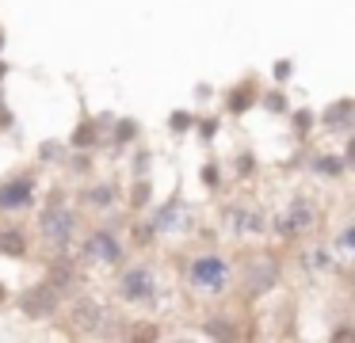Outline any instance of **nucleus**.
<instances>
[{"instance_id": "1", "label": "nucleus", "mask_w": 355, "mask_h": 343, "mask_svg": "<svg viewBox=\"0 0 355 343\" xmlns=\"http://www.w3.org/2000/svg\"><path fill=\"white\" fill-rule=\"evenodd\" d=\"M39 206V218H35V240L42 244L46 252H73L80 236V210L73 206L69 187L65 183H54V187L42 195Z\"/></svg>"}, {"instance_id": "2", "label": "nucleus", "mask_w": 355, "mask_h": 343, "mask_svg": "<svg viewBox=\"0 0 355 343\" xmlns=\"http://www.w3.org/2000/svg\"><path fill=\"white\" fill-rule=\"evenodd\" d=\"M126 218L130 213H107V221H100V225H92L85 236H77V244H73V256L80 259V267H119L130 259V248H126Z\"/></svg>"}, {"instance_id": "3", "label": "nucleus", "mask_w": 355, "mask_h": 343, "mask_svg": "<svg viewBox=\"0 0 355 343\" xmlns=\"http://www.w3.org/2000/svg\"><path fill=\"white\" fill-rule=\"evenodd\" d=\"M283 274H286V267L271 248L248 252L241 263H233V282H237V294L245 305H256L268 294H275V290L283 286Z\"/></svg>"}, {"instance_id": "4", "label": "nucleus", "mask_w": 355, "mask_h": 343, "mask_svg": "<svg viewBox=\"0 0 355 343\" xmlns=\"http://www.w3.org/2000/svg\"><path fill=\"white\" fill-rule=\"evenodd\" d=\"M184 282L199 297H225L233 290V259L210 244L184 259Z\"/></svg>"}, {"instance_id": "5", "label": "nucleus", "mask_w": 355, "mask_h": 343, "mask_svg": "<svg viewBox=\"0 0 355 343\" xmlns=\"http://www.w3.org/2000/svg\"><path fill=\"white\" fill-rule=\"evenodd\" d=\"M317 225H321V206H317V198L306 195V191H294V195L286 198L283 213L268 218V233H275L283 244L309 240V236L317 233Z\"/></svg>"}, {"instance_id": "6", "label": "nucleus", "mask_w": 355, "mask_h": 343, "mask_svg": "<svg viewBox=\"0 0 355 343\" xmlns=\"http://www.w3.org/2000/svg\"><path fill=\"white\" fill-rule=\"evenodd\" d=\"M115 286H111V294H115V301L130 305V309H153L157 297H161V286H157V271L149 259H126V263L115 267Z\"/></svg>"}, {"instance_id": "7", "label": "nucleus", "mask_w": 355, "mask_h": 343, "mask_svg": "<svg viewBox=\"0 0 355 343\" xmlns=\"http://www.w3.org/2000/svg\"><path fill=\"white\" fill-rule=\"evenodd\" d=\"M35 202H39V164H24L0 175V213L19 218L35 210Z\"/></svg>"}, {"instance_id": "8", "label": "nucleus", "mask_w": 355, "mask_h": 343, "mask_svg": "<svg viewBox=\"0 0 355 343\" xmlns=\"http://www.w3.org/2000/svg\"><path fill=\"white\" fill-rule=\"evenodd\" d=\"M62 305H65V297L58 294V290L50 286L46 279L31 282V286H24V290L16 294L19 317L31 320V324H46V320H58V317H62Z\"/></svg>"}, {"instance_id": "9", "label": "nucleus", "mask_w": 355, "mask_h": 343, "mask_svg": "<svg viewBox=\"0 0 355 343\" xmlns=\"http://www.w3.org/2000/svg\"><path fill=\"white\" fill-rule=\"evenodd\" d=\"M73 206L80 213H111L123 206V183L115 175H92V179H80Z\"/></svg>"}, {"instance_id": "10", "label": "nucleus", "mask_w": 355, "mask_h": 343, "mask_svg": "<svg viewBox=\"0 0 355 343\" xmlns=\"http://www.w3.org/2000/svg\"><path fill=\"white\" fill-rule=\"evenodd\" d=\"M222 229L233 240H241V236H268V210L256 202H241V198L222 202Z\"/></svg>"}, {"instance_id": "11", "label": "nucleus", "mask_w": 355, "mask_h": 343, "mask_svg": "<svg viewBox=\"0 0 355 343\" xmlns=\"http://www.w3.org/2000/svg\"><path fill=\"white\" fill-rule=\"evenodd\" d=\"M103 309H107V305H103L100 297L80 294V290L73 297H65L62 313H65V328H69V335L96 340V328H100V320H103Z\"/></svg>"}, {"instance_id": "12", "label": "nucleus", "mask_w": 355, "mask_h": 343, "mask_svg": "<svg viewBox=\"0 0 355 343\" xmlns=\"http://www.w3.org/2000/svg\"><path fill=\"white\" fill-rule=\"evenodd\" d=\"M42 279H46L62 297H73L77 290H85V267H80V259L73 256V252H46Z\"/></svg>"}, {"instance_id": "13", "label": "nucleus", "mask_w": 355, "mask_h": 343, "mask_svg": "<svg viewBox=\"0 0 355 343\" xmlns=\"http://www.w3.org/2000/svg\"><path fill=\"white\" fill-rule=\"evenodd\" d=\"M260 73H252L248 69L245 76H237L233 84H225L222 88V118H245L248 111H256V103H260Z\"/></svg>"}, {"instance_id": "14", "label": "nucleus", "mask_w": 355, "mask_h": 343, "mask_svg": "<svg viewBox=\"0 0 355 343\" xmlns=\"http://www.w3.org/2000/svg\"><path fill=\"white\" fill-rule=\"evenodd\" d=\"M111 118H115L111 111H100V114H92L85 103H80L77 126H73V134L65 137V145H69V149H92V152H100V149H103V137H107V126H111Z\"/></svg>"}, {"instance_id": "15", "label": "nucleus", "mask_w": 355, "mask_h": 343, "mask_svg": "<svg viewBox=\"0 0 355 343\" xmlns=\"http://www.w3.org/2000/svg\"><path fill=\"white\" fill-rule=\"evenodd\" d=\"M0 259H12V263H27L35 252V233L24 225V221L0 213Z\"/></svg>"}, {"instance_id": "16", "label": "nucleus", "mask_w": 355, "mask_h": 343, "mask_svg": "<svg viewBox=\"0 0 355 343\" xmlns=\"http://www.w3.org/2000/svg\"><path fill=\"white\" fill-rule=\"evenodd\" d=\"M146 137V126H141V118H134V114H115L107 126V137H103V149L111 152V157H123L126 149H130L134 141H141Z\"/></svg>"}, {"instance_id": "17", "label": "nucleus", "mask_w": 355, "mask_h": 343, "mask_svg": "<svg viewBox=\"0 0 355 343\" xmlns=\"http://www.w3.org/2000/svg\"><path fill=\"white\" fill-rule=\"evenodd\" d=\"M317 130L336 137L355 130V96H336L332 103H324V111H317Z\"/></svg>"}, {"instance_id": "18", "label": "nucleus", "mask_w": 355, "mask_h": 343, "mask_svg": "<svg viewBox=\"0 0 355 343\" xmlns=\"http://www.w3.org/2000/svg\"><path fill=\"white\" fill-rule=\"evenodd\" d=\"M184 210H187L184 191L176 187L168 198H164V202H157V198H153V202H149V210H146V218L153 221L157 233L164 236V233H172V229H180V221H184Z\"/></svg>"}, {"instance_id": "19", "label": "nucleus", "mask_w": 355, "mask_h": 343, "mask_svg": "<svg viewBox=\"0 0 355 343\" xmlns=\"http://www.w3.org/2000/svg\"><path fill=\"white\" fill-rule=\"evenodd\" d=\"M306 168L309 175H317V179H324V183H344L347 175H352V168L344 164V157L340 152H332V149H317V152H306Z\"/></svg>"}, {"instance_id": "20", "label": "nucleus", "mask_w": 355, "mask_h": 343, "mask_svg": "<svg viewBox=\"0 0 355 343\" xmlns=\"http://www.w3.org/2000/svg\"><path fill=\"white\" fill-rule=\"evenodd\" d=\"M199 332L207 340H218V343H233V340H245L241 332V317L237 313H225V309H214L199 320Z\"/></svg>"}, {"instance_id": "21", "label": "nucleus", "mask_w": 355, "mask_h": 343, "mask_svg": "<svg viewBox=\"0 0 355 343\" xmlns=\"http://www.w3.org/2000/svg\"><path fill=\"white\" fill-rule=\"evenodd\" d=\"M123 236H126V248H130V252H141V256H146V252H153L157 240H161L157 225L146 218V213H130V218H126Z\"/></svg>"}, {"instance_id": "22", "label": "nucleus", "mask_w": 355, "mask_h": 343, "mask_svg": "<svg viewBox=\"0 0 355 343\" xmlns=\"http://www.w3.org/2000/svg\"><path fill=\"white\" fill-rule=\"evenodd\" d=\"M225 172H230L237 183H252V179H260V172H263L260 152H256L252 145H241V149H233L230 168H225Z\"/></svg>"}, {"instance_id": "23", "label": "nucleus", "mask_w": 355, "mask_h": 343, "mask_svg": "<svg viewBox=\"0 0 355 343\" xmlns=\"http://www.w3.org/2000/svg\"><path fill=\"white\" fill-rule=\"evenodd\" d=\"M153 175H138V179H130V187H123V206L126 213H146L149 202H153Z\"/></svg>"}, {"instance_id": "24", "label": "nucleus", "mask_w": 355, "mask_h": 343, "mask_svg": "<svg viewBox=\"0 0 355 343\" xmlns=\"http://www.w3.org/2000/svg\"><path fill=\"white\" fill-rule=\"evenodd\" d=\"M306 267L317 274H347V259L336 256V252L329 248V244H313L306 256Z\"/></svg>"}, {"instance_id": "25", "label": "nucleus", "mask_w": 355, "mask_h": 343, "mask_svg": "<svg viewBox=\"0 0 355 343\" xmlns=\"http://www.w3.org/2000/svg\"><path fill=\"white\" fill-rule=\"evenodd\" d=\"M58 168H62L69 179H92L96 175V152L92 149H69Z\"/></svg>"}, {"instance_id": "26", "label": "nucleus", "mask_w": 355, "mask_h": 343, "mask_svg": "<svg viewBox=\"0 0 355 343\" xmlns=\"http://www.w3.org/2000/svg\"><path fill=\"white\" fill-rule=\"evenodd\" d=\"M286 118H291V137H294V141L309 145V137L317 134V111H313V107H291Z\"/></svg>"}, {"instance_id": "27", "label": "nucleus", "mask_w": 355, "mask_h": 343, "mask_svg": "<svg viewBox=\"0 0 355 343\" xmlns=\"http://www.w3.org/2000/svg\"><path fill=\"white\" fill-rule=\"evenodd\" d=\"M222 111H195V126H191V134H195V141L199 145H214L218 141V134H222Z\"/></svg>"}, {"instance_id": "28", "label": "nucleus", "mask_w": 355, "mask_h": 343, "mask_svg": "<svg viewBox=\"0 0 355 343\" xmlns=\"http://www.w3.org/2000/svg\"><path fill=\"white\" fill-rule=\"evenodd\" d=\"M256 107H263L271 118H286V111H291L294 103H291V96H286L283 84H271V88H260V103Z\"/></svg>"}, {"instance_id": "29", "label": "nucleus", "mask_w": 355, "mask_h": 343, "mask_svg": "<svg viewBox=\"0 0 355 343\" xmlns=\"http://www.w3.org/2000/svg\"><path fill=\"white\" fill-rule=\"evenodd\" d=\"M123 340H146V343H157V340H164V328L157 324V320H134V317H126V328H123Z\"/></svg>"}, {"instance_id": "30", "label": "nucleus", "mask_w": 355, "mask_h": 343, "mask_svg": "<svg viewBox=\"0 0 355 343\" xmlns=\"http://www.w3.org/2000/svg\"><path fill=\"white\" fill-rule=\"evenodd\" d=\"M199 183H202V191L207 195H218L222 191V183H225V164L218 157H207L199 164Z\"/></svg>"}, {"instance_id": "31", "label": "nucleus", "mask_w": 355, "mask_h": 343, "mask_svg": "<svg viewBox=\"0 0 355 343\" xmlns=\"http://www.w3.org/2000/svg\"><path fill=\"white\" fill-rule=\"evenodd\" d=\"M126 152H130V179H138V175H149V172H153V145H149L146 137H141V141H134Z\"/></svg>"}, {"instance_id": "32", "label": "nucleus", "mask_w": 355, "mask_h": 343, "mask_svg": "<svg viewBox=\"0 0 355 343\" xmlns=\"http://www.w3.org/2000/svg\"><path fill=\"white\" fill-rule=\"evenodd\" d=\"M65 152H69V145H65V141L46 137V141H39V149H35V160H39V168H58L65 160Z\"/></svg>"}, {"instance_id": "33", "label": "nucleus", "mask_w": 355, "mask_h": 343, "mask_svg": "<svg viewBox=\"0 0 355 343\" xmlns=\"http://www.w3.org/2000/svg\"><path fill=\"white\" fill-rule=\"evenodd\" d=\"M332 252H336V256H344V259L355 252V221H352V218H344V221L336 225V240H332Z\"/></svg>"}, {"instance_id": "34", "label": "nucleus", "mask_w": 355, "mask_h": 343, "mask_svg": "<svg viewBox=\"0 0 355 343\" xmlns=\"http://www.w3.org/2000/svg\"><path fill=\"white\" fill-rule=\"evenodd\" d=\"M168 134L172 137H191V126H195V111H187V107H176V111L168 114Z\"/></svg>"}, {"instance_id": "35", "label": "nucleus", "mask_w": 355, "mask_h": 343, "mask_svg": "<svg viewBox=\"0 0 355 343\" xmlns=\"http://www.w3.org/2000/svg\"><path fill=\"white\" fill-rule=\"evenodd\" d=\"M294 69H298V61L294 58H275L271 61V84H291V76H294Z\"/></svg>"}, {"instance_id": "36", "label": "nucleus", "mask_w": 355, "mask_h": 343, "mask_svg": "<svg viewBox=\"0 0 355 343\" xmlns=\"http://www.w3.org/2000/svg\"><path fill=\"white\" fill-rule=\"evenodd\" d=\"M329 340H332V343H355V320L340 317L336 324L329 328Z\"/></svg>"}, {"instance_id": "37", "label": "nucleus", "mask_w": 355, "mask_h": 343, "mask_svg": "<svg viewBox=\"0 0 355 343\" xmlns=\"http://www.w3.org/2000/svg\"><path fill=\"white\" fill-rule=\"evenodd\" d=\"M8 76H12V65L4 58H0V111L8 107V96H4V84H8Z\"/></svg>"}, {"instance_id": "38", "label": "nucleus", "mask_w": 355, "mask_h": 343, "mask_svg": "<svg viewBox=\"0 0 355 343\" xmlns=\"http://www.w3.org/2000/svg\"><path fill=\"white\" fill-rule=\"evenodd\" d=\"M210 96H214V88H210V84H195V99H199V103H207Z\"/></svg>"}, {"instance_id": "39", "label": "nucleus", "mask_w": 355, "mask_h": 343, "mask_svg": "<svg viewBox=\"0 0 355 343\" xmlns=\"http://www.w3.org/2000/svg\"><path fill=\"white\" fill-rule=\"evenodd\" d=\"M12 301V290H8V282L0 279V305H8Z\"/></svg>"}, {"instance_id": "40", "label": "nucleus", "mask_w": 355, "mask_h": 343, "mask_svg": "<svg viewBox=\"0 0 355 343\" xmlns=\"http://www.w3.org/2000/svg\"><path fill=\"white\" fill-rule=\"evenodd\" d=\"M4 46H8V27L0 23V58H4Z\"/></svg>"}]
</instances>
